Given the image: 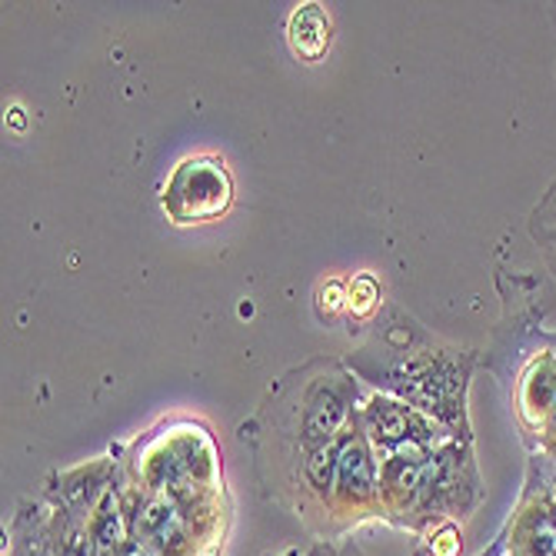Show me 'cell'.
Instances as JSON below:
<instances>
[{"instance_id":"obj_1","label":"cell","mask_w":556,"mask_h":556,"mask_svg":"<svg viewBox=\"0 0 556 556\" xmlns=\"http://www.w3.org/2000/svg\"><path fill=\"white\" fill-rule=\"evenodd\" d=\"M230 204V177L220 161H187L167 187L164 207L180 224H200L224 214Z\"/></svg>"},{"instance_id":"obj_2","label":"cell","mask_w":556,"mask_h":556,"mask_svg":"<svg viewBox=\"0 0 556 556\" xmlns=\"http://www.w3.org/2000/svg\"><path fill=\"white\" fill-rule=\"evenodd\" d=\"M290 47L303 61H317L330 47V21L317 4H303L290 17Z\"/></svg>"},{"instance_id":"obj_3","label":"cell","mask_w":556,"mask_h":556,"mask_svg":"<svg viewBox=\"0 0 556 556\" xmlns=\"http://www.w3.org/2000/svg\"><path fill=\"white\" fill-rule=\"evenodd\" d=\"M337 477H340V490L353 500H367L374 496V464L370 453L364 446V440H343L340 443V457H337Z\"/></svg>"},{"instance_id":"obj_4","label":"cell","mask_w":556,"mask_h":556,"mask_svg":"<svg viewBox=\"0 0 556 556\" xmlns=\"http://www.w3.org/2000/svg\"><path fill=\"white\" fill-rule=\"evenodd\" d=\"M343 417H346V400L337 390H320L311 400L307 414H303V437H307V443H314V450H320L337 437Z\"/></svg>"},{"instance_id":"obj_5","label":"cell","mask_w":556,"mask_h":556,"mask_svg":"<svg viewBox=\"0 0 556 556\" xmlns=\"http://www.w3.org/2000/svg\"><path fill=\"white\" fill-rule=\"evenodd\" d=\"M367 420H370V430L380 443L393 446L400 443L403 437L410 440V420H414V410L410 407H400V403H390V400H374L370 410H367Z\"/></svg>"},{"instance_id":"obj_6","label":"cell","mask_w":556,"mask_h":556,"mask_svg":"<svg viewBox=\"0 0 556 556\" xmlns=\"http://www.w3.org/2000/svg\"><path fill=\"white\" fill-rule=\"evenodd\" d=\"M530 237L540 247V254H543L549 274L556 277V180H553V187L543 193V200L530 214Z\"/></svg>"},{"instance_id":"obj_7","label":"cell","mask_w":556,"mask_h":556,"mask_svg":"<svg viewBox=\"0 0 556 556\" xmlns=\"http://www.w3.org/2000/svg\"><path fill=\"white\" fill-rule=\"evenodd\" d=\"M93 546L100 556H108L117 543H121V517H117V500L108 496L104 507H100V514L93 517Z\"/></svg>"},{"instance_id":"obj_8","label":"cell","mask_w":556,"mask_h":556,"mask_svg":"<svg viewBox=\"0 0 556 556\" xmlns=\"http://www.w3.org/2000/svg\"><path fill=\"white\" fill-rule=\"evenodd\" d=\"M337 457H340V450H333L330 443L327 446H320V450H314L311 453V460H307V477L317 483V486H330V480H333V470H337Z\"/></svg>"},{"instance_id":"obj_9","label":"cell","mask_w":556,"mask_h":556,"mask_svg":"<svg viewBox=\"0 0 556 556\" xmlns=\"http://www.w3.org/2000/svg\"><path fill=\"white\" fill-rule=\"evenodd\" d=\"M374 300H377V283L374 277H357L353 280V290H350V307L357 311V314H367L374 307Z\"/></svg>"},{"instance_id":"obj_10","label":"cell","mask_w":556,"mask_h":556,"mask_svg":"<svg viewBox=\"0 0 556 556\" xmlns=\"http://www.w3.org/2000/svg\"><path fill=\"white\" fill-rule=\"evenodd\" d=\"M549 17L556 21V4H549Z\"/></svg>"},{"instance_id":"obj_11","label":"cell","mask_w":556,"mask_h":556,"mask_svg":"<svg viewBox=\"0 0 556 556\" xmlns=\"http://www.w3.org/2000/svg\"><path fill=\"white\" fill-rule=\"evenodd\" d=\"M130 556H143V553H130Z\"/></svg>"}]
</instances>
